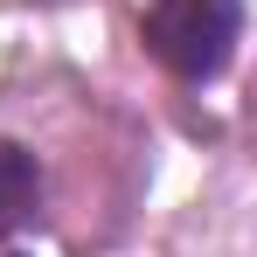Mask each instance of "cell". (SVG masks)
<instances>
[{
	"label": "cell",
	"mask_w": 257,
	"mask_h": 257,
	"mask_svg": "<svg viewBox=\"0 0 257 257\" xmlns=\"http://www.w3.org/2000/svg\"><path fill=\"white\" fill-rule=\"evenodd\" d=\"M236 35H243V0H146L139 14L146 56L181 84L222 77L236 56Z\"/></svg>",
	"instance_id": "cell-1"
},
{
	"label": "cell",
	"mask_w": 257,
	"mask_h": 257,
	"mask_svg": "<svg viewBox=\"0 0 257 257\" xmlns=\"http://www.w3.org/2000/svg\"><path fill=\"white\" fill-rule=\"evenodd\" d=\"M35 209H42V167H35V153L21 139H0V243L14 229H28Z\"/></svg>",
	"instance_id": "cell-2"
}]
</instances>
